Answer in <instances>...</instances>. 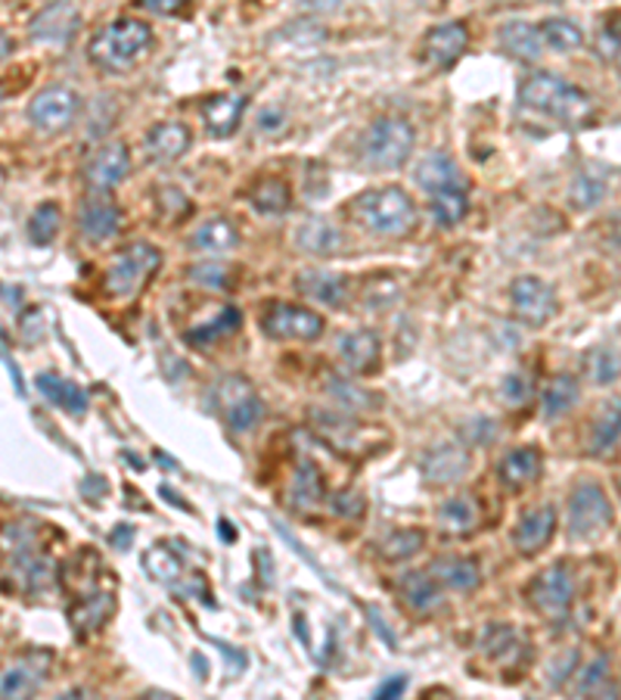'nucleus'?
I'll list each match as a JSON object with an SVG mask.
<instances>
[{"mask_svg":"<svg viewBox=\"0 0 621 700\" xmlns=\"http://www.w3.org/2000/svg\"><path fill=\"white\" fill-rule=\"evenodd\" d=\"M413 178H417V184L423 187L429 197L454 194V190L470 194L466 175L460 171V166L448 156V153H429V156H423L420 166L413 168Z\"/></svg>","mask_w":621,"mask_h":700,"instance_id":"obj_17","label":"nucleus"},{"mask_svg":"<svg viewBox=\"0 0 621 700\" xmlns=\"http://www.w3.org/2000/svg\"><path fill=\"white\" fill-rule=\"evenodd\" d=\"M293 202V190L283 178H264L255 190H252V206L262 216H283Z\"/></svg>","mask_w":621,"mask_h":700,"instance_id":"obj_41","label":"nucleus"},{"mask_svg":"<svg viewBox=\"0 0 621 700\" xmlns=\"http://www.w3.org/2000/svg\"><path fill=\"white\" fill-rule=\"evenodd\" d=\"M540 44H547V48H554L559 53H569V51H578L581 44H585V32L575 25L572 19L566 17H550L540 22Z\"/></svg>","mask_w":621,"mask_h":700,"instance_id":"obj_39","label":"nucleus"},{"mask_svg":"<svg viewBox=\"0 0 621 700\" xmlns=\"http://www.w3.org/2000/svg\"><path fill=\"white\" fill-rule=\"evenodd\" d=\"M50 650H29L0 672V700H34L48 685Z\"/></svg>","mask_w":621,"mask_h":700,"instance_id":"obj_10","label":"nucleus"},{"mask_svg":"<svg viewBox=\"0 0 621 700\" xmlns=\"http://www.w3.org/2000/svg\"><path fill=\"white\" fill-rule=\"evenodd\" d=\"M149 13H159V17H175V13H183V3L180 0H144L140 3Z\"/></svg>","mask_w":621,"mask_h":700,"instance_id":"obj_57","label":"nucleus"},{"mask_svg":"<svg viewBox=\"0 0 621 700\" xmlns=\"http://www.w3.org/2000/svg\"><path fill=\"white\" fill-rule=\"evenodd\" d=\"M404 691H408V676H392V679H386V682L379 685L373 700H401Z\"/></svg>","mask_w":621,"mask_h":700,"instance_id":"obj_55","label":"nucleus"},{"mask_svg":"<svg viewBox=\"0 0 621 700\" xmlns=\"http://www.w3.org/2000/svg\"><path fill=\"white\" fill-rule=\"evenodd\" d=\"M218 526H221V535H224V542H233V533H230V523H228V520H221Z\"/></svg>","mask_w":621,"mask_h":700,"instance_id":"obj_63","label":"nucleus"},{"mask_svg":"<svg viewBox=\"0 0 621 700\" xmlns=\"http://www.w3.org/2000/svg\"><path fill=\"white\" fill-rule=\"evenodd\" d=\"M417 144V132L404 116H379L360 144V156L370 168L379 171H392L401 168L410 159Z\"/></svg>","mask_w":621,"mask_h":700,"instance_id":"obj_5","label":"nucleus"},{"mask_svg":"<svg viewBox=\"0 0 621 700\" xmlns=\"http://www.w3.org/2000/svg\"><path fill=\"white\" fill-rule=\"evenodd\" d=\"M621 420H619V401L612 399L606 405L600 417L593 420V430H590V455H597V458H609V455H615L619 449V430Z\"/></svg>","mask_w":621,"mask_h":700,"instance_id":"obj_38","label":"nucleus"},{"mask_svg":"<svg viewBox=\"0 0 621 700\" xmlns=\"http://www.w3.org/2000/svg\"><path fill=\"white\" fill-rule=\"evenodd\" d=\"M509 302H513L516 317L528 327H544L559 312L556 290L535 274H523L509 284Z\"/></svg>","mask_w":621,"mask_h":700,"instance_id":"obj_13","label":"nucleus"},{"mask_svg":"<svg viewBox=\"0 0 621 700\" xmlns=\"http://www.w3.org/2000/svg\"><path fill=\"white\" fill-rule=\"evenodd\" d=\"M190 128L180 125V122H159L152 125L144 137V153H147L149 163L156 166H171L178 163L183 153L190 150Z\"/></svg>","mask_w":621,"mask_h":700,"instance_id":"obj_21","label":"nucleus"},{"mask_svg":"<svg viewBox=\"0 0 621 700\" xmlns=\"http://www.w3.org/2000/svg\"><path fill=\"white\" fill-rule=\"evenodd\" d=\"M339 362H343L351 374H373L382 362V343L373 331H355V334H345L339 339Z\"/></svg>","mask_w":621,"mask_h":700,"instance_id":"obj_23","label":"nucleus"},{"mask_svg":"<svg viewBox=\"0 0 621 700\" xmlns=\"http://www.w3.org/2000/svg\"><path fill=\"white\" fill-rule=\"evenodd\" d=\"M152 48V29L149 22L137 17H118L106 22L94 38H91V60L103 72H128L137 66V60Z\"/></svg>","mask_w":621,"mask_h":700,"instance_id":"obj_3","label":"nucleus"},{"mask_svg":"<svg viewBox=\"0 0 621 700\" xmlns=\"http://www.w3.org/2000/svg\"><path fill=\"white\" fill-rule=\"evenodd\" d=\"M38 393L48 401H53L56 408H63L69 415H84L87 411V393L82 386H75L72 380H63L56 374H38Z\"/></svg>","mask_w":621,"mask_h":700,"instance_id":"obj_35","label":"nucleus"},{"mask_svg":"<svg viewBox=\"0 0 621 700\" xmlns=\"http://www.w3.org/2000/svg\"><path fill=\"white\" fill-rule=\"evenodd\" d=\"M245 94H236V91H221V94H212L202 103V118H206V132L212 137H230V134L240 128L245 113Z\"/></svg>","mask_w":621,"mask_h":700,"instance_id":"obj_22","label":"nucleus"},{"mask_svg":"<svg viewBox=\"0 0 621 700\" xmlns=\"http://www.w3.org/2000/svg\"><path fill=\"white\" fill-rule=\"evenodd\" d=\"M295 286L302 296L314 302H327L333 309H343L348 302V278L336 271H302L295 278Z\"/></svg>","mask_w":621,"mask_h":700,"instance_id":"obj_30","label":"nucleus"},{"mask_svg":"<svg viewBox=\"0 0 621 700\" xmlns=\"http://www.w3.org/2000/svg\"><path fill=\"white\" fill-rule=\"evenodd\" d=\"M122 228V209L118 202L103 197V194H94L82 202L78 209V231L87 243H103L109 240L113 233H118Z\"/></svg>","mask_w":621,"mask_h":700,"instance_id":"obj_18","label":"nucleus"},{"mask_svg":"<svg viewBox=\"0 0 621 700\" xmlns=\"http://www.w3.org/2000/svg\"><path fill=\"white\" fill-rule=\"evenodd\" d=\"M159 265H162V252L147 240H137L113 255V262L106 268V281H103L106 293L115 300H137L152 281V274L159 271Z\"/></svg>","mask_w":621,"mask_h":700,"instance_id":"obj_4","label":"nucleus"},{"mask_svg":"<svg viewBox=\"0 0 621 700\" xmlns=\"http://www.w3.org/2000/svg\"><path fill=\"white\" fill-rule=\"evenodd\" d=\"M470 467H473V455H470L466 446H460V442H442V446L425 451L420 470H423L425 483L429 485H451L460 483V480L470 473Z\"/></svg>","mask_w":621,"mask_h":700,"instance_id":"obj_15","label":"nucleus"},{"mask_svg":"<svg viewBox=\"0 0 621 700\" xmlns=\"http://www.w3.org/2000/svg\"><path fill=\"white\" fill-rule=\"evenodd\" d=\"M82 29V13L72 3H50L32 19V38L44 44H69Z\"/></svg>","mask_w":621,"mask_h":700,"instance_id":"obj_19","label":"nucleus"},{"mask_svg":"<svg viewBox=\"0 0 621 700\" xmlns=\"http://www.w3.org/2000/svg\"><path fill=\"white\" fill-rule=\"evenodd\" d=\"M501 48L513 53L516 60H525V63H535L544 53L538 29L531 22H523V19H513V22L501 25Z\"/></svg>","mask_w":621,"mask_h":700,"instance_id":"obj_34","label":"nucleus"},{"mask_svg":"<svg viewBox=\"0 0 621 700\" xmlns=\"http://www.w3.org/2000/svg\"><path fill=\"white\" fill-rule=\"evenodd\" d=\"M113 614L115 595H109V592H87L69 607V623H72V629H75L78 638H87V635L99 633Z\"/></svg>","mask_w":621,"mask_h":700,"instance_id":"obj_25","label":"nucleus"},{"mask_svg":"<svg viewBox=\"0 0 621 700\" xmlns=\"http://www.w3.org/2000/svg\"><path fill=\"white\" fill-rule=\"evenodd\" d=\"M78 94L66 87V84H50L44 91L34 94V101L29 103V118L38 132L44 134H60L72 128V122L78 116Z\"/></svg>","mask_w":621,"mask_h":700,"instance_id":"obj_12","label":"nucleus"},{"mask_svg":"<svg viewBox=\"0 0 621 700\" xmlns=\"http://www.w3.org/2000/svg\"><path fill=\"white\" fill-rule=\"evenodd\" d=\"M131 535H134L131 526H125V523H122V526H118V530L109 535V542H113V548L128 551V545H131Z\"/></svg>","mask_w":621,"mask_h":700,"instance_id":"obj_59","label":"nucleus"},{"mask_svg":"<svg viewBox=\"0 0 621 700\" xmlns=\"http://www.w3.org/2000/svg\"><path fill=\"white\" fill-rule=\"evenodd\" d=\"M435 520H439V530L444 535L466 539V535H473L482 526V501L475 495H454V499L442 501Z\"/></svg>","mask_w":621,"mask_h":700,"instance_id":"obj_26","label":"nucleus"},{"mask_svg":"<svg viewBox=\"0 0 621 700\" xmlns=\"http://www.w3.org/2000/svg\"><path fill=\"white\" fill-rule=\"evenodd\" d=\"M519 101L528 109L556 118L569 128H581L593 116V101L588 94L554 72H531L519 87Z\"/></svg>","mask_w":621,"mask_h":700,"instance_id":"obj_1","label":"nucleus"},{"mask_svg":"<svg viewBox=\"0 0 621 700\" xmlns=\"http://www.w3.org/2000/svg\"><path fill=\"white\" fill-rule=\"evenodd\" d=\"M603 197H606L603 178H597V175H590V171H578V175H575L572 187H569V202H572V209H578V212L593 209L597 202H603Z\"/></svg>","mask_w":621,"mask_h":700,"instance_id":"obj_45","label":"nucleus"},{"mask_svg":"<svg viewBox=\"0 0 621 700\" xmlns=\"http://www.w3.org/2000/svg\"><path fill=\"white\" fill-rule=\"evenodd\" d=\"M575 664H578V654H575V650H566V654H562V660L556 657L554 667H550V685H554V688H556V685L566 682V679L572 676Z\"/></svg>","mask_w":621,"mask_h":700,"instance_id":"obj_54","label":"nucleus"},{"mask_svg":"<svg viewBox=\"0 0 621 700\" xmlns=\"http://www.w3.org/2000/svg\"><path fill=\"white\" fill-rule=\"evenodd\" d=\"M612 526V501L606 489L593 480H585L569 495V535L575 542H593Z\"/></svg>","mask_w":621,"mask_h":700,"instance_id":"obj_6","label":"nucleus"},{"mask_svg":"<svg viewBox=\"0 0 621 700\" xmlns=\"http://www.w3.org/2000/svg\"><path fill=\"white\" fill-rule=\"evenodd\" d=\"M327 396L339 411H345V415H360V411L370 415V411H379L382 401H386L379 393L360 386L358 380H351V377H336V374H329L327 377Z\"/></svg>","mask_w":621,"mask_h":700,"instance_id":"obj_29","label":"nucleus"},{"mask_svg":"<svg viewBox=\"0 0 621 700\" xmlns=\"http://www.w3.org/2000/svg\"><path fill=\"white\" fill-rule=\"evenodd\" d=\"M17 51V44H13V38H10V34L3 32V29H0V63H3V60H7V56H10V53Z\"/></svg>","mask_w":621,"mask_h":700,"instance_id":"obj_60","label":"nucleus"},{"mask_svg":"<svg viewBox=\"0 0 621 700\" xmlns=\"http://www.w3.org/2000/svg\"><path fill=\"white\" fill-rule=\"evenodd\" d=\"M432 579L435 583L448 585L454 592H473L482 583V570L475 564L473 557H463V554H448V557H439L432 564Z\"/></svg>","mask_w":621,"mask_h":700,"instance_id":"obj_32","label":"nucleus"},{"mask_svg":"<svg viewBox=\"0 0 621 700\" xmlns=\"http://www.w3.org/2000/svg\"><path fill=\"white\" fill-rule=\"evenodd\" d=\"M214 401L233 433H252L264 417V399L243 377H224L214 386Z\"/></svg>","mask_w":621,"mask_h":700,"instance_id":"obj_8","label":"nucleus"},{"mask_svg":"<svg viewBox=\"0 0 621 700\" xmlns=\"http://www.w3.org/2000/svg\"><path fill=\"white\" fill-rule=\"evenodd\" d=\"M600 700H619V691H615V685H612V688H609V694H603Z\"/></svg>","mask_w":621,"mask_h":700,"instance_id":"obj_64","label":"nucleus"},{"mask_svg":"<svg viewBox=\"0 0 621 700\" xmlns=\"http://www.w3.org/2000/svg\"><path fill=\"white\" fill-rule=\"evenodd\" d=\"M128 168H131V153L122 140H109L97 150L91 153L87 166H84V184L94 190V194H106L118 184L128 178Z\"/></svg>","mask_w":621,"mask_h":700,"instance_id":"obj_14","label":"nucleus"},{"mask_svg":"<svg viewBox=\"0 0 621 700\" xmlns=\"http://www.w3.org/2000/svg\"><path fill=\"white\" fill-rule=\"evenodd\" d=\"M345 237L339 231V224H333L329 218L324 216H310L305 218L302 224H298V231H295V247L305 252V255H320V259H327V255H336V252L343 250Z\"/></svg>","mask_w":621,"mask_h":700,"instance_id":"obj_24","label":"nucleus"},{"mask_svg":"<svg viewBox=\"0 0 621 700\" xmlns=\"http://www.w3.org/2000/svg\"><path fill=\"white\" fill-rule=\"evenodd\" d=\"M425 548V533L423 530H394L382 542H379V554L386 561H408L413 554H420Z\"/></svg>","mask_w":621,"mask_h":700,"instance_id":"obj_43","label":"nucleus"},{"mask_svg":"<svg viewBox=\"0 0 621 700\" xmlns=\"http://www.w3.org/2000/svg\"><path fill=\"white\" fill-rule=\"evenodd\" d=\"M144 570H147L156 583L171 585V588H178L180 579H187L180 557L175 554V551L165 548V545H152V548L144 554Z\"/></svg>","mask_w":621,"mask_h":700,"instance_id":"obj_40","label":"nucleus"},{"mask_svg":"<svg viewBox=\"0 0 621 700\" xmlns=\"http://www.w3.org/2000/svg\"><path fill=\"white\" fill-rule=\"evenodd\" d=\"M327 499V483H324V473L314 461H298L290 477V489H286V501L295 511H314L320 501Z\"/></svg>","mask_w":621,"mask_h":700,"instance_id":"obj_27","label":"nucleus"},{"mask_svg":"<svg viewBox=\"0 0 621 700\" xmlns=\"http://www.w3.org/2000/svg\"><path fill=\"white\" fill-rule=\"evenodd\" d=\"M597 53L606 63L619 60V17H612V22H606L600 34H597Z\"/></svg>","mask_w":621,"mask_h":700,"instance_id":"obj_53","label":"nucleus"},{"mask_svg":"<svg viewBox=\"0 0 621 700\" xmlns=\"http://www.w3.org/2000/svg\"><path fill=\"white\" fill-rule=\"evenodd\" d=\"M398 598L404 600V607H410L413 614H432V610H439V604H442V592H439V583L423 573V570H410L404 573L401 579H398Z\"/></svg>","mask_w":621,"mask_h":700,"instance_id":"obj_31","label":"nucleus"},{"mask_svg":"<svg viewBox=\"0 0 621 700\" xmlns=\"http://www.w3.org/2000/svg\"><path fill=\"white\" fill-rule=\"evenodd\" d=\"M190 212H193L190 197H183L178 187H162L159 190V216L165 221H180V218H187Z\"/></svg>","mask_w":621,"mask_h":700,"instance_id":"obj_49","label":"nucleus"},{"mask_svg":"<svg viewBox=\"0 0 621 700\" xmlns=\"http://www.w3.org/2000/svg\"><path fill=\"white\" fill-rule=\"evenodd\" d=\"M56 700H91V694H87L84 688H72V691H66V694H60Z\"/></svg>","mask_w":621,"mask_h":700,"instance_id":"obj_61","label":"nucleus"},{"mask_svg":"<svg viewBox=\"0 0 621 700\" xmlns=\"http://www.w3.org/2000/svg\"><path fill=\"white\" fill-rule=\"evenodd\" d=\"M609 688V660L606 657H597L590 667H585L581 672V682H578V698H593L597 691Z\"/></svg>","mask_w":621,"mask_h":700,"instance_id":"obj_48","label":"nucleus"},{"mask_svg":"<svg viewBox=\"0 0 621 700\" xmlns=\"http://www.w3.org/2000/svg\"><path fill=\"white\" fill-rule=\"evenodd\" d=\"M236 243H240V231L230 218H209L193 233V247L202 252H212V255L236 250Z\"/></svg>","mask_w":621,"mask_h":700,"instance_id":"obj_36","label":"nucleus"},{"mask_svg":"<svg viewBox=\"0 0 621 700\" xmlns=\"http://www.w3.org/2000/svg\"><path fill=\"white\" fill-rule=\"evenodd\" d=\"M470 212V194L463 190H454V194H439L432 197V216L439 224L451 228V224H460Z\"/></svg>","mask_w":621,"mask_h":700,"instance_id":"obj_46","label":"nucleus"},{"mask_svg":"<svg viewBox=\"0 0 621 700\" xmlns=\"http://www.w3.org/2000/svg\"><path fill=\"white\" fill-rule=\"evenodd\" d=\"M283 128H286V116L280 113L277 106H267V109H262V116H259V132L280 134Z\"/></svg>","mask_w":621,"mask_h":700,"instance_id":"obj_56","label":"nucleus"},{"mask_svg":"<svg viewBox=\"0 0 621 700\" xmlns=\"http://www.w3.org/2000/svg\"><path fill=\"white\" fill-rule=\"evenodd\" d=\"M60 224H63V212L56 202H41L32 212V221H29V237L38 247H50L60 233Z\"/></svg>","mask_w":621,"mask_h":700,"instance_id":"obj_44","label":"nucleus"},{"mask_svg":"<svg viewBox=\"0 0 621 700\" xmlns=\"http://www.w3.org/2000/svg\"><path fill=\"white\" fill-rule=\"evenodd\" d=\"M140 700H178L175 694H168V691H147Z\"/></svg>","mask_w":621,"mask_h":700,"instance_id":"obj_62","label":"nucleus"},{"mask_svg":"<svg viewBox=\"0 0 621 700\" xmlns=\"http://www.w3.org/2000/svg\"><path fill=\"white\" fill-rule=\"evenodd\" d=\"M540 470H544V458H540L538 446H523V449H513L501 458L497 477H501V483L507 489L519 492L525 485L538 483Z\"/></svg>","mask_w":621,"mask_h":700,"instance_id":"obj_28","label":"nucleus"},{"mask_svg":"<svg viewBox=\"0 0 621 700\" xmlns=\"http://www.w3.org/2000/svg\"><path fill=\"white\" fill-rule=\"evenodd\" d=\"M240 324H243V312H240L236 305H224L221 315L214 317V321H206V324H199V327H190V331H187V343H190V346H212L218 339L236 334Z\"/></svg>","mask_w":621,"mask_h":700,"instance_id":"obj_37","label":"nucleus"},{"mask_svg":"<svg viewBox=\"0 0 621 700\" xmlns=\"http://www.w3.org/2000/svg\"><path fill=\"white\" fill-rule=\"evenodd\" d=\"M585 365H588V377L597 386H609L619 380V355H615V349H606V346L590 349Z\"/></svg>","mask_w":621,"mask_h":700,"instance_id":"obj_47","label":"nucleus"},{"mask_svg":"<svg viewBox=\"0 0 621 700\" xmlns=\"http://www.w3.org/2000/svg\"><path fill=\"white\" fill-rule=\"evenodd\" d=\"M556 535V511L550 504H538L531 511H525L516 530H513V545L519 554L531 557L550 545V539Z\"/></svg>","mask_w":621,"mask_h":700,"instance_id":"obj_20","label":"nucleus"},{"mask_svg":"<svg viewBox=\"0 0 621 700\" xmlns=\"http://www.w3.org/2000/svg\"><path fill=\"white\" fill-rule=\"evenodd\" d=\"M516 650H523V638L507 623H494L488 633L482 635V654H488L491 660H513Z\"/></svg>","mask_w":621,"mask_h":700,"instance_id":"obj_42","label":"nucleus"},{"mask_svg":"<svg viewBox=\"0 0 621 700\" xmlns=\"http://www.w3.org/2000/svg\"><path fill=\"white\" fill-rule=\"evenodd\" d=\"M333 511L345 520H358L367 511V499H364V492H358V489H345V492H339L333 499Z\"/></svg>","mask_w":621,"mask_h":700,"instance_id":"obj_52","label":"nucleus"},{"mask_svg":"<svg viewBox=\"0 0 621 700\" xmlns=\"http://www.w3.org/2000/svg\"><path fill=\"white\" fill-rule=\"evenodd\" d=\"M310 420H314V430L327 439L333 449H343L348 455H360V451H377L389 436L379 433V430H370L358 420L345 415H333V411H310Z\"/></svg>","mask_w":621,"mask_h":700,"instance_id":"obj_11","label":"nucleus"},{"mask_svg":"<svg viewBox=\"0 0 621 700\" xmlns=\"http://www.w3.org/2000/svg\"><path fill=\"white\" fill-rule=\"evenodd\" d=\"M351 218L377 237H408L417 228V206L401 187H373L351 200Z\"/></svg>","mask_w":621,"mask_h":700,"instance_id":"obj_2","label":"nucleus"},{"mask_svg":"<svg viewBox=\"0 0 621 700\" xmlns=\"http://www.w3.org/2000/svg\"><path fill=\"white\" fill-rule=\"evenodd\" d=\"M327 321L320 312L308 305H293V302H267L262 315V331L271 339H286V343H314L324 336Z\"/></svg>","mask_w":621,"mask_h":700,"instance_id":"obj_7","label":"nucleus"},{"mask_svg":"<svg viewBox=\"0 0 621 700\" xmlns=\"http://www.w3.org/2000/svg\"><path fill=\"white\" fill-rule=\"evenodd\" d=\"M190 281L199 286H209V290H228V286L233 284L230 268L218 265V262H206V265L190 268Z\"/></svg>","mask_w":621,"mask_h":700,"instance_id":"obj_50","label":"nucleus"},{"mask_svg":"<svg viewBox=\"0 0 621 700\" xmlns=\"http://www.w3.org/2000/svg\"><path fill=\"white\" fill-rule=\"evenodd\" d=\"M466 48H470L466 25L463 22H444V25H435V29L425 32L420 53H423L429 69H451L466 53Z\"/></svg>","mask_w":621,"mask_h":700,"instance_id":"obj_16","label":"nucleus"},{"mask_svg":"<svg viewBox=\"0 0 621 700\" xmlns=\"http://www.w3.org/2000/svg\"><path fill=\"white\" fill-rule=\"evenodd\" d=\"M531 396V384H528V377L519 374V370H513L504 377V384H501V399L513 405V408H523L525 401Z\"/></svg>","mask_w":621,"mask_h":700,"instance_id":"obj_51","label":"nucleus"},{"mask_svg":"<svg viewBox=\"0 0 621 700\" xmlns=\"http://www.w3.org/2000/svg\"><path fill=\"white\" fill-rule=\"evenodd\" d=\"M578 399H581L578 380H575L572 374H559L540 393V415L547 417V420H559V417H566L572 411Z\"/></svg>","mask_w":621,"mask_h":700,"instance_id":"obj_33","label":"nucleus"},{"mask_svg":"<svg viewBox=\"0 0 621 700\" xmlns=\"http://www.w3.org/2000/svg\"><path fill=\"white\" fill-rule=\"evenodd\" d=\"M575 598V583L572 573L562 567V564H554L544 573L535 576V583L528 585V604L538 610L540 617L547 623H562L572 610Z\"/></svg>","mask_w":621,"mask_h":700,"instance_id":"obj_9","label":"nucleus"},{"mask_svg":"<svg viewBox=\"0 0 621 700\" xmlns=\"http://www.w3.org/2000/svg\"><path fill=\"white\" fill-rule=\"evenodd\" d=\"M367 617H370V623L377 626L379 638H382V641H389V648H394V635H392V629H389V623H386V619L379 617L377 607H367Z\"/></svg>","mask_w":621,"mask_h":700,"instance_id":"obj_58","label":"nucleus"}]
</instances>
